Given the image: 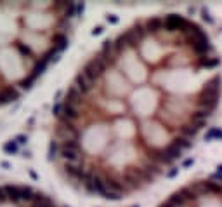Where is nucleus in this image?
<instances>
[{"mask_svg": "<svg viewBox=\"0 0 222 207\" xmlns=\"http://www.w3.org/2000/svg\"><path fill=\"white\" fill-rule=\"evenodd\" d=\"M163 23V30L168 31V33H175V31H186L187 28V23L189 21L186 19L181 14H168L162 19Z\"/></svg>", "mask_w": 222, "mask_h": 207, "instance_id": "f257e3e1", "label": "nucleus"}, {"mask_svg": "<svg viewBox=\"0 0 222 207\" xmlns=\"http://www.w3.org/2000/svg\"><path fill=\"white\" fill-rule=\"evenodd\" d=\"M221 84H222V77L217 73V75H213L212 78L201 87L200 94L208 96V98H219V94H221Z\"/></svg>", "mask_w": 222, "mask_h": 207, "instance_id": "f03ea898", "label": "nucleus"}, {"mask_svg": "<svg viewBox=\"0 0 222 207\" xmlns=\"http://www.w3.org/2000/svg\"><path fill=\"white\" fill-rule=\"evenodd\" d=\"M19 96H21V91L16 85H2L0 87V106L19 99Z\"/></svg>", "mask_w": 222, "mask_h": 207, "instance_id": "7ed1b4c3", "label": "nucleus"}, {"mask_svg": "<svg viewBox=\"0 0 222 207\" xmlns=\"http://www.w3.org/2000/svg\"><path fill=\"white\" fill-rule=\"evenodd\" d=\"M194 103H196V106H198L200 110H207V112L212 113L213 110L217 108V104H219V98H208V96H203V94L198 92Z\"/></svg>", "mask_w": 222, "mask_h": 207, "instance_id": "20e7f679", "label": "nucleus"}, {"mask_svg": "<svg viewBox=\"0 0 222 207\" xmlns=\"http://www.w3.org/2000/svg\"><path fill=\"white\" fill-rule=\"evenodd\" d=\"M73 85L80 91V94L85 98V96H89V94L92 92V89H94V84H90L85 77H83V73L78 72L76 73V77H75V82H73Z\"/></svg>", "mask_w": 222, "mask_h": 207, "instance_id": "39448f33", "label": "nucleus"}, {"mask_svg": "<svg viewBox=\"0 0 222 207\" xmlns=\"http://www.w3.org/2000/svg\"><path fill=\"white\" fill-rule=\"evenodd\" d=\"M51 47H54L57 52L64 51L68 47V35L64 31H54V35L51 37Z\"/></svg>", "mask_w": 222, "mask_h": 207, "instance_id": "423d86ee", "label": "nucleus"}, {"mask_svg": "<svg viewBox=\"0 0 222 207\" xmlns=\"http://www.w3.org/2000/svg\"><path fill=\"white\" fill-rule=\"evenodd\" d=\"M144 26H146V31H148V33L158 35V33L163 30L162 18H148V19H146V23H144Z\"/></svg>", "mask_w": 222, "mask_h": 207, "instance_id": "0eeeda50", "label": "nucleus"}, {"mask_svg": "<svg viewBox=\"0 0 222 207\" xmlns=\"http://www.w3.org/2000/svg\"><path fill=\"white\" fill-rule=\"evenodd\" d=\"M191 49H193V52L198 54V56H208V54H213V52H215L212 44H200V42H194L191 45Z\"/></svg>", "mask_w": 222, "mask_h": 207, "instance_id": "6e6552de", "label": "nucleus"}, {"mask_svg": "<svg viewBox=\"0 0 222 207\" xmlns=\"http://www.w3.org/2000/svg\"><path fill=\"white\" fill-rule=\"evenodd\" d=\"M219 63H221V59H219V58L200 56V58L196 59V66H198V68H215V66H219Z\"/></svg>", "mask_w": 222, "mask_h": 207, "instance_id": "1a4fd4ad", "label": "nucleus"}, {"mask_svg": "<svg viewBox=\"0 0 222 207\" xmlns=\"http://www.w3.org/2000/svg\"><path fill=\"white\" fill-rule=\"evenodd\" d=\"M179 134H181L182 138H186V139H193L194 136L198 134V129L191 124H182L181 127H179Z\"/></svg>", "mask_w": 222, "mask_h": 207, "instance_id": "9d476101", "label": "nucleus"}, {"mask_svg": "<svg viewBox=\"0 0 222 207\" xmlns=\"http://www.w3.org/2000/svg\"><path fill=\"white\" fill-rule=\"evenodd\" d=\"M130 30H132V33L135 35L137 42H142L144 38H146V35H148V31H146V26H144V23H135V24L132 26Z\"/></svg>", "mask_w": 222, "mask_h": 207, "instance_id": "9b49d317", "label": "nucleus"}, {"mask_svg": "<svg viewBox=\"0 0 222 207\" xmlns=\"http://www.w3.org/2000/svg\"><path fill=\"white\" fill-rule=\"evenodd\" d=\"M170 143L173 146H177V148H181V150H187V148H191V141L186 139V138H173Z\"/></svg>", "mask_w": 222, "mask_h": 207, "instance_id": "f8f14e48", "label": "nucleus"}, {"mask_svg": "<svg viewBox=\"0 0 222 207\" xmlns=\"http://www.w3.org/2000/svg\"><path fill=\"white\" fill-rule=\"evenodd\" d=\"M168 202H170L173 207H184L186 206V200L182 198V195L179 193V191H175V193H172L170 198H168Z\"/></svg>", "mask_w": 222, "mask_h": 207, "instance_id": "ddd939ff", "label": "nucleus"}, {"mask_svg": "<svg viewBox=\"0 0 222 207\" xmlns=\"http://www.w3.org/2000/svg\"><path fill=\"white\" fill-rule=\"evenodd\" d=\"M193 190V193L198 197V195H203V193H207V186H205V181H198V183H194L193 186H189Z\"/></svg>", "mask_w": 222, "mask_h": 207, "instance_id": "4468645a", "label": "nucleus"}, {"mask_svg": "<svg viewBox=\"0 0 222 207\" xmlns=\"http://www.w3.org/2000/svg\"><path fill=\"white\" fill-rule=\"evenodd\" d=\"M179 193L182 195V198H184L186 202H187V200H196V195L193 193V190H191L189 186H184V188H181V190H179Z\"/></svg>", "mask_w": 222, "mask_h": 207, "instance_id": "2eb2a0df", "label": "nucleus"}, {"mask_svg": "<svg viewBox=\"0 0 222 207\" xmlns=\"http://www.w3.org/2000/svg\"><path fill=\"white\" fill-rule=\"evenodd\" d=\"M205 186H207V191H212V193H219L221 191V186L213 181H205Z\"/></svg>", "mask_w": 222, "mask_h": 207, "instance_id": "dca6fc26", "label": "nucleus"}, {"mask_svg": "<svg viewBox=\"0 0 222 207\" xmlns=\"http://www.w3.org/2000/svg\"><path fill=\"white\" fill-rule=\"evenodd\" d=\"M212 138H222V131L221 129H210L205 134V139H212Z\"/></svg>", "mask_w": 222, "mask_h": 207, "instance_id": "f3484780", "label": "nucleus"}, {"mask_svg": "<svg viewBox=\"0 0 222 207\" xmlns=\"http://www.w3.org/2000/svg\"><path fill=\"white\" fill-rule=\"evenodd\" d=\"M4 150H5L7 153H14V152L18 150V146H16V143L9 141V143H5V145H4Z\"/></svg>", "mask_w": 222, "mask_h": 207, "instance_id": "a211bd4d", "label": "nucleus"}, {"mask_svg": "<svg viewBox=\"0 0 222 207\" xmlns=\"http://www.w3.org/2000/svg\"><path fill=\"white\" fill-rule=\"evenodd\" d=\"M201 18H203V21H205V23H208V24H213V18L210 16V14H208V10H207V9H203V10H201Z\"/></svg>", "mask_w": 222, "mask_h": 207, "instance_id": "6ab92c4d", "label": "nucleus"}, {"mask_svg": "<svg viewBox=\"0 0 222 207\" xmlns=\"http://www.w3.org/2000/svg\"><path fill=\"white\" fill-rule=\"evenodd\" d=\"M0 202H7V193L4 186H0Z\"/></svg>", "mask_w": 222, "mask_h": 207, "instance_id": "aec40b11", "label": "nucleus"}, {"mask_svg": "<svg viewBox=\"0 0 222 207\" xmlns=\"http://www.w3.org/2000/svg\"><path fill=\"white\" fill-rule=\"evenodd\" d=\"M177 172H179V169L173 167V169H170V171L167 172V177H175V176H177Z\"/></svg>", "mask_w": 222, "mask_h": 207, "instance_id": "412c9836", "label": "nucleus"}, {"mask_svg": "<svg viewBox=\"0 0 222 207\" xmlns=\"http://www.w3.org/2000/svg\"><path fill=\"white\" fill-rule=\"evenodd\" d=\"M193 164H194V160H193V158H187V160H184V164H182V166H184V167H189V166H193Z\"/></svg>", "mask_w": 222, "mask_h": 207, "instance_id": "4be33fe9", "label": "nucleus"}, {"mask_svg": "<svg viewBox=\"0 0 222 207\" xmlns=\"http://www.w3.org/2000/svg\"><path fill=\"white\" fill-rule=\"evenodd\" d=\"M108 21H110L111 24H116V23H118V18H116V16H110V18H108Z\"/></svg>", "mask_w": 222, "mask_h": 207, "instance_id": "5701e85b", "label": "nucleus"}, {"mask_svg": "<svg viewBox=\"0 0 222 207\" xmlns=\"http://www.w3.org/2000/svg\"><path fill=\"white\" fill-rule=\"evenodd\" d=\"M212 181H222V174H219V172H217V174H213Z\"/></svg>", "mask_w": 222, "mask_h": 207, "instance_id": "b1692460", "label": "nucleus"}, {"mask_svg": "<svg viewBox=\"0 0 222 207\" xmlns=\"http://www.w3.org/2000/svg\"><path fill=\"white\" fill-rule=\"evenodd\" d=\"M101 31H102V28H101V26H97V28H96V30L92 31V33H94V35H99Z\"/></svg>", "mask_w": 222, "mask_h": 207, "instance_id": "393cba45", "label": "nucleus"}, {"mask_svg": "<svg viewBox=\"0 0 222 207\" xmlns=\"http://www.w3.org/2000/svg\"><path fill=\"white\" fill-rule=\"evenodd\" d=\"M160 207H173V206H172L170 202H168V200H167V202H165V204H162V206H160Z\"/></svg>", "mask_w": 222, "mask_h": 207, "instance_id": "a878e982", "label": "nucleus"}, {"mask_svg": "<svg viewBox=\"0 0 222 207\" xmlns=\"http://www.w3.org/2000/svg\"><path fill=\"white\" fill-rule=\"evenodd\" d=\"M217 171H219V174H222V164H219V166H217Z\"/></svg>", "mask_w": 222, "mask_h": 207, "instance_id": "bb28decb", "label": "nucleus"}, {"mask_svg": "<svg viewBox=\"0 0 222 207\" xmlns=\"http://www.w3.org/2000/svg\"><path fill=\"white\" fill-rule=\"evenodd\" d=\"M221 190H222V188H221Z\"/></svg>", "mask_w": 222, "mask_h": 207, "instance_id": "cd10ccee", "label": "nucleus"}]
</instances>
